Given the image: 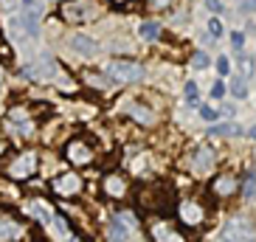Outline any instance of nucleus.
I'll list each match as a JSON object with an SVG mask.
<instances>
[{
    "label": "nucleus",
    "mask_w": 256,
    "mask_h": 242,
    "mask_svg": "<svg viewBox=\"0 0 256 242\" xmlns=\"http://www.w3.org/2000/svg\"><path fill=\"white\" fill-rule=\"evenodd\" d=\"M208 31H211V37H214V40L226 34V31H222V23H220V20H208Z\"/></svg>",
    "instance_id": "obj_28"
},
{
    "label": "nucleus",
    "mask_w": 256,
    "mask_h": 242,
    "mask_svg": "<svg viewBox=\"0 0 256 242\" xmlns=\"http://www.w3.org/2000/svg\"><path fill=\"white\" fill-rule=\"evenodd\" d=\"M231 93L236 98H248V79H245V76H234L231 79Z\"/></svg>",
    "instance_id": "obj_20"
},
{
    "label": "nucleus",
    "mask_w": 256,
    "mask_h": 242,
    "mask_svg": "<svg viewBox=\"0 0 256 242\" xmlns=\"http://www.w3.org/2000/svg\"><path fill=\"white\" fill-rule=\"evenodd\" d=\"M214 160H217L214 150L203 144V146H197V150H194V155H192V164H188V166L194 169L197 174H206V172H211V169H214Z\"/></svg>",
    "instance_id": "obj_11"
},
{
    "label": "nucleus",
    "mask_w": 256,
    "mask_h": 242,
    "mask_svg": "<svg viewBox=\"0 0 256 242\" xmlns=\"http://www.w3.org/2000/svg\"><path fill=\"white\" fill-rule=\"evenodd\" d=\"M26 226L12 214H0V242H23Z\"/></svg>",
    "instance_id": "obj_8"
},
{
    "label": "nucleus",
    "mask_w": 256,
    "mask_h": 242,
    "mask_svg": "<svg viewBox=\"0 0 256 242\" xmlns=\"http://www.w3.org/2000/svg\"><path fill=\"white\" fill-rule=\"evenodd\" d=\"M138 34H141V40H146V42H152V40H158L160 37V23H141V31H138Z\"/></svg>",
    "instance_id": "obj_19"
},
{
    "label": "nucleus",
    "mask_w": 256,
    "mask_h": 242,
    "mask_svg": "<svg viewBox=\"0 0 256 242\" xmlns=\"http://www.w3.org/2000/svg\"><path fill=\"white\" fill-rule=\"evenodd\" d=\"M37 152L34 150H26V152H20L12 164L6 166V174L12 178V180H28L31 174L37 172Z\"/></svg>",
    "instance_id": "obj_2"
},
{
    "label": "nucleus",
    "mask_w": 256,
    "mask_h": 242,
    "mask_svg": "<svg viewBox=\"0 0 256 242\" xmlns=\"http://www.w3.org/2000/svg\"><path fill=\"white\" fill-rule=\"evenodd\" d=\"M242 12H256V0H242Z\"/></svg>",
    "instance_id": "obj_35"
},
{
    "label": "nucleus",
    "mask_w": 256,
    "mask_h": 242,
    "mask_svg": "<svg viewBox=\"0 0 256 242\" xmlns=\"http://www.w3.org/2000/svg\"><path fill=\"white\" fill-rule=\"evenodd\" d=\"M70 48H74L76 54H82V56H96L98 54V42L90 40L88 34H74V37H70Z\"/></svg>",
    "instance_id": "obj_15"
},
{
    "label": "nucleus",
    "mask_w": 256,
    "mask_h": 242,
    "mask_svg": "<svg viewBox=\"0 0 256 242\" xmlns=\"http://www.w3.org/2000/svg\"><path fill=\"white\" fill-rule=\"evenodd\" d=\"M217 70H220L222 76H228V70H231V62H228L226 56H220V60H217Z\"/></svg>",
    "instance_id": "obj_31"
},
{
    "label": "nucleus",
    "mask_w": 256,
    "mask_h": 242,
    "mask_svg": "<svg viewBox=\"0 0 256 242\" xmlns=\"http://www.w3.org/2000/svg\"><path fill=\"white\" fill-rule=\"evenodd\" d=\"M183 93H186V104H197V84L194 82H186Z\"/></svg>",
    "instance_id": "obj_25"
},
{
    "label": "nucleus",
    "mask_w": 256,
    "mask_h": 242,
    "mask_svg": "<svg viewBox=\"0 0 256 242\" xmlns=\"http://www.w3.org/2000/svg\"><path fill=\"white\" fill-rule=\"evenodd\" d=\"M102 189H104L107 197H113V200H124V197H127V180H124L118 172H113L102 180Z\"/></svg>",
    "instance_id": "obj_14"
},
{
    "label": "nucleus",
    "mask_w": 256,
    "mask_h": 242,
    "mask_svg": "<svg viewBox=\"0 0 256 242\" xmlns=\"http://www.w3.org/2000/svg\"><path fill=\"white\" fill-rule=\"evenodd\" d=\"M242 42H245V31H234L231 34V46L236 48V54L242 51Z\"/></svg>",
    "instance_id": "obj_27"
},
{
    "label": "nucleus",
    "mask_w": 256,
    "mask_h": 242,
    "mask_svg": "<svg viewBox=\"0 0 256 242\" xmlns=\"http://www.w3.org/2000/svg\"><path fill=\"white\" fill-rule=\"evenodd\" d=\"M70 242H79V240H76V236H70Z\"/></svg>",
    "instance_id": "obj_40"
},
{
    "label": "nucleus",
    "mask_w": 256,
    "mask_h": 242,
    "mask_svg": "<svg viewBox=\"0 0 256 242\" xmlns=\"http://www.w3.org/2000/svg\"><path fill=\"white\" fill-rule=\"evenodd\" d=\"M130 116H132V118H138L141 124H152V118H155L150 107L138 104V102H136V104H130Z\"/></svg>",
    "instance_id": "obj_18"
},
{
    "label": "nucleus",
    "mask_w": 256,
    "mask_h": 242,
    "mask_svg": "<svg viewBox=\"0 0 256 242\" xmlns=\"http://www.w3.org/2000/svg\"><path fill=\"white\" fill-rule=\"evenodd\" d=\"M211 189H214V194H217V197H228V194L236 192V178H234V174H222V178L214 180Z\"/></svg>",
    "instance_id": "obj_17"
},
{
    "label": "nucleus",
    "mask_w": 256,
    "mask_h": 242,
    "mask_svg": "<svg viewBox=\"0 0 256 242\" xmlns=\"http://www.w3.org/2000/svg\"><path fill=\"white\" fill-rule=\"evenodd\" d=\"M150 231H152V240L155 242H186V236H183L174 226L164 222V220H155Z\"/></svg>",
    "instance_id": "obj_13"
},
{
    "label": "nucleus",
    "mask_w": 256,
    "mask_h": 242,
    "mask_svg": "<svg viewBox=\"0 0 256 242\" xmlns=\"http://www.w3.org/2000/svg\"><path fill=\"white\" fill-rule=\"evenodd\" d=\"M206 6H208L211 12H222V8H226L222 6V0H206Z\"/></svg>",
    "instance_id": "obj_34"
},
{
    "label": "nucleus",
    "mask_w": 256,
    "mask_h": 242,
    "mask_svg": "<svg viewBox=\"0 0 256 242\" xmlns=\"http://www.w3.org/2000/svg\"><path fill=\"white\" fill-rule=\"evenodd\" d=\"M217 242H256V228L245 217H231L226 226L220 228Z\"/></svg>",
    "instance_id": "obj_1"
},
{
    "label": "nucleus",
    "mask_w": 256,
    "mask_h": 242,
    "mask_svg": "<svg viewBox=\"0 0 256 242\" xmlns=\"http://www.w3.org/2000/svg\"><path fill=\"white\" fill-rule=\"evenodd\" d=\"M200 116H203L206 121H217V116H220V113L214 110V107H206V104H203V107H200Z\"/></svg>",
    "instance_id": "obj_29"
},
{
    "label": "nucleus",
    "mask_w": 256,
    "mask_h": 242,
    "mask_svg": "<svg viewBox=\"0 0 256 242\" xmlns=\"http://www.w3.org/2000/svg\"><path fill=\"white\" fill-rule=\"evenodd\" d=\"M242 194H245V197H254L256 194V172H248L245 186H242Z\"/></svg>",
    "instance_id": "obj_24"
},
{
    "label": "nucleus",
    "mask_w": 256,
    "mask_h": 242,
    "mask_svg": "<svg viewBox=\"0 0 256 242\" xmlns=\"http://www.w3.org/2000/svg\"><path fill=\"white\" fill-rule=\"evenodd\" d=\"M20 3L23 0H0V8L3 12H14V8H20Z\"/></svg>",
    "instance_id": "obj_30"
},
{
    "label": "nucleus",
    "mask_w": 256,
    "mask_h": 242,
    "mask_svg": "<svg viewBox=\"0 0 256 242\" xmlns=\"http://www.w3.org/2000/svg\"><path fill=\"white\" fill-rule=\"evenodd\" d=\"M211 136H242L240 124H220V127H211Z\"/></svg>",
    "instance_id": "obj_22"
},
{
    "label": "nucleus",
    "mask_w": 256,
    "mask_h": 242,
    "mask_svg": "<svg viewBox=\"0 0 256 242\" xmlns=\"http://www.w3.org/2000/svg\"><path fill=\"white\" fill-rule=\"evenodd\" d=\"M107 236H110V242H130L127 222H124L121 217H113L110 220V228H107Z\"/></svg>",
    "instance_id": "obj_16"
},
{
    "label": "nucleus",
    "mask_w": 256,
    "mask_h": 242,
    "mask_svg": "<svg viewBox=\"0 0 256 242\" xmlns=\"http://www.w3.org/2000/svg\"><path fill=\"white\" fill-rule=\"evenodd\" d=\"M62 17L68 23H88V20L98 17V6L93 0H68L62 6Z\"/></svg>",
    "instance_id": "obj_3"
},
{
    "label": "nucleus",
    "mask_w": 256,
    "mask_h": 242,
    "mask_svg": "<svg viewBox=\"0 0 256 242\" xmlns=\"http://www.w3.org/2000/svg\"><path fill=\"white\" fill-rule=\"evenodd\" d=\"M248 136H250V138H256V127H250V132H248Z\"/></svg>",
    "instance_id": "obj_37"
},
{
    "label": "nucleus",
    "mask_w": 256,
    "mask_h": 242,
    "mask_svg": "<svg viewBox=\"0 0 256 242\" xmlns=\"http://www.w3.org/2000/svg\"><path fill=\"white\" fill-rule=\"evenodd\" d=\"M113 3H127V0H113Z\"/></svg>",
    "instance_id": "obj_39"
},
{
    "label": "nucleus",
    "mask_w": 256,
    "mask_h": 242,
    "mask_svg": "<svg viewBox=\"0 0 256 242\" xmlns=\"http://www.w3.org/2000/svg\"><path fill=\"white\" fill-rule=\"evenodd\" d=\"M3 152H6V144H3V141H0V155H3Z\"/></svg>",
    "instance_id": "obj_38"
},
{
    "label": "nucleus",
    "mask_w": 256,
    "mask_h": 242,
    "mask_svg": "<svg viewBox=\"0 0 256 242\" xmlns=\"http://www.w3.org/2000/svg\"><path fill=\"white\" fill-rule=\"evenodd\" d=\"M236 60H240V68H242V76H245V79H248L250 74H254V60H250V56H245V54H236Z\"/></svg>",
    "instance_id": "obj_23"
},
{
    "label": "nucleus",
    "mask_w": 256,
    "mask_h": 242,
    "mask_svg": "<svg viewBox=\"0 0 256 242\" xmlns=\"http://www.w3.org/2000/svg\"><path fill=\"white\" fill-rule=\"evenodd\" d=\"M107 76L113 82H138L144 76V68L138 62H127V60H113L107 65Z\"/></svg>",
    "instance_id": "obj_4"
},
{
    "label": "nucleus",
    "mask_w": 256,
    "mask_h": 242,
    "mask_svg": "<svg viewBox=\"0 0 256 242\" xmlns=\"http://www.w3.org/2000/svg\"><path fill=\"white\" fill-rule=\"evenodd\" d=\"M51 189L60 197H76L79 192H82V178H79L76 172H65V174H60V178L51 180Z\"/></svg>",
    "instance_id": "obj_7"
},
{
    "label": "nucleus",
    "mask_w": 256,
    "mask_h": 242,
    "mask_svg": "<svg viewBox=\"0 0 256 242\" xmlns=\"http://www.w3.org/2000/svg\"><path fill=\"white\" fill-rule=\"evenodd\" d=\"M8 127L14 130V132H20L23 138H28L31 132H34V121H31L28 110H23V107H14V110L8 113Z\"/></svg>",
    "instance_id": "obj_12"
},
{
    "label": "nucleus",
    "mask_w": 256,
    "mask_h": 242,
    "mask_svg": "<svg viewBox=\"0 0 256 242\" xmlns=\"http://www.w3.org/2000/svg\"><path fill=\"white\" fill-rule=\"evenodd\" d=\"M12 26H14V28H23L28 37H37L40 34V6H34V3L26 6L23 14H20V20H14Z\"/></svg>",
    "instance_id": "obj_9"
},
{
    "label": "nucleus",
    "mask_w": 256,
    "mask_h": 242,
    "mask_svg": "<svg viewBox=\"0 0 256 242\" xmlns=\"http://www.w3.org/2000/svg\"><path fill=\"white\" fill-rule=\"evenodd\" d=\"M65 158H68L70 166H88L93 160V146L84 141V138H74V141H68V146H65Z\"/></svg>",
    "instance_id": "obj_5"
},
{
    "label": "nucleus",
    "mask_w": 256,
    "mask_h": 242,
    "mask_svg": "<svg viewBox=\"0 0 256 242\" xmlns=\"http://www.w3.org/2000/svg\"><path fill=\"white\" fill-rule=\"evenodd\" d=\"M150 3V8H166V6H172L174 0H146Z\"/></svg>",
    "instance_id": "obj_33"
},
{
    "label": "nucleus",
    "mask_w": 256,
    "mask_h": 242,
    "mask_svg": "<svg viewBox=\"0 0 256 242\" xmlns=\"http://www.w3.org/2000/svg\"><path fill=\"white\" fill-rule=\"evenodd\" d=\"M208 54H203V51H200V54H194V56H192V65H194V68H208Z\"/></svg>",
    "instance_id": "obj_26"
},
{
    "label": "nucleus",
    "mask_w": 256,
    "mask_h": 242,
    "mask_svg": "<svg viewBox=\"0 0 256 242\" xmlns=\"http://www.w3.org/2000/svg\"><path fill=\"white\" fill-rule=\"evenodd\" d=\"M0 88H3V79H0Z\"/></svg>",
    "instance_id": "obj_41"
},
{
    "label": "nucleus",
    "mask_w": 256,
    "mask_h": 242,
    "mask_svg": "<svg viewBox=\"0 0 256 242\" xmlns=\"http://www.w3.org/2000/svg\"><path fill=\"white\" fill-rule=\"evenodd\" d=\"M178 217H180V222L183 226H200L206 220V212H203V206L200 203H194V200H183L180 206H178Z\"/></svg>",
    "instance_id": "obj_10"
},
{
    "label": "nucleus",
    "mask_w": 256,
    "mask_h": 242,
    "mask_svg": "<svg viewBox=\"0 0 256 242\" xmlns=\"http://www.w3.org/2000/svg\"><path fill=\"white\" fill-rule=\"evenodd\" d=\"M31 208H34V214H37L42 222H48V220L54 217V208L48 203H42V200H34V203H31Z\"/></svg>",
    "instance_id": "obj_21"
},
{
    "label": "nucleus",
    "mask_w": 256,
    "mask_h": 242,
    "mask_svg": "<svg viewBox=\"0 0 256 242\" xmlns=\"http://www.w3.org/2000/svg\"><path fill=\"white\" fill-rule=\"evenodd\" d=\"M20 76H23V79H54V76H56V62H54L51 54H42L34 65H26V68L20 70Z\"/></svg>",
    "instance_id": "obj_6"
},
{
    "label": "nucleus",
    "mask_w": 256,
    "mask_h": 242,
    "mask_svg": "<svg viewBox=\"0 0 256 242\" xmlns=\"http://www.w3.org/2000/svg\"><path fill=\"white\" fill-rule=\"evenodd\" d=\"M56 228H60L62 234H68V222H65L62 217H56Z\"/></svg>",
    "instance_id": "obj_36"
},
{
    "label": "nucleus",
    "mask_w": 256,
    "mask_h": 242,
    "mask_svg": "<svg viewBox=\"0 0 256 242\" xmlns=\"http://www.w3.org/2000/svg\"><path fill=\"white\" fill-rule=\"evenodd\" d=\"M222 93H226V82H214V88H211V96H214V98H222Z\"/></svg>",
    "instance_id": "obj_32"
}]
</instances>
